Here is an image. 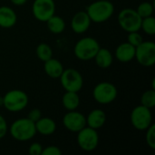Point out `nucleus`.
Listing matches in <instances>:
<instances>
[{
	"label": "nucleus",
	"mask_w": 155,
	"mask_h": 155,
	"mask_svg": "<svg viewBox=\"0 0 155 155\" xmlns=\"http://www.w3.org/2000/svg\"><path fill=\"white\" fill-rule=\"evenodd\" d=\"M86 13L92 22L104 23L114 15V5L109 0H97L87 6Z\"/></svg>",
	"instance_id": "1"
},
{
	"label": "nucleus",
	"mask_w": 155,
	"mask_h": 155,
	"mask_svg": "<svg viewBox=\"0 0 155 155\" xmlns=\"http://www.w3.org/2000/svg\"><path fill=\"white\" fill-rule=\"evenodd\" d=\"M9 132L11 136L19 142H25L33 139L36 134L35 124L34 122L26 118H19L15 121L10 128Z\"/></svg>",
	"instance_id": "2"
},
{
	"label": "nucleus",
	"mask_w": 155,
	"mask_h": 155,
	"mask_svg": "<svg viewBox=\"0 0 155 155\" xmlns=\"http://www.w3.org/2000/svg\"><path fill=\"white\" fill-rule=\"evenodd\" d=\"M29 99L27 94L18 89L8 91L2 99V104L4 107L12 113H16L24 110L28 104Z\"/></svg>",
	"instance_id": "3"
},
{
	"label": "nucleus",
	"mask_w": 155,
	"mask_h": 155,
	"mask_svg": "<svg viewBox=\"0 0 155 155\" xmlns=\"http://www.w3.org/2000/svg\"><path fill=\"white\" fill-rule=\"evenodd\" d=\"M99 49L100 45L96 39L93 37H84L75 44L74 54L79 60L88 61L94 58Z\"/></svg>",
	"instance_id": "4"
},
{
	"label": "nucleus",
	"mask_w": 155,
	"mask_h": 155,
	"mask_svg": "<svg viewBox=\"0 0 155 155\" xmlns=\"http://www.w3.org/2000/svg\"><path fill=\"white\" fill-rule=\"evenodd\" d=\"M142 19L137 11L133 8H124L118 15V23L127 33L139 31L141 29Z\"/></svg>",
	"instance_id": "5"
},
{
	"label": "nucleus",
	"mask_w": 155,
	"mask_h": 155,
	"mask_svg": "<svg viewBox=\"0 0 155 155\" xmlns=\"http://www.w3.org/2000/svg\"><path fill=\"white\" fill-rule=\"evenodd\" d=\"M118 92L114 84L109 82H101L93 90V97L95 102L101 104L113 103L117 97Z\"/></svg>",
	"instance_id": "6"
},
{
	"label": "nucleus",
	"mask_w": 155,
	"mask_h": 155,
	"mask_svg": "<svg viewBox=\"0 0 155 155\" xmlns=\"http://www.w3.org/2000/svg\"><path fill=\"white\" fill-rule=\"evenodd\" d=\"M130 120L132 125L139 131H145L153 123V114L150 108L142 104L134 107L131 113Z\"/></svg>",
	"instance_id": "7"
},
{
	"label": "nucleus",
	"mask_w": 155,
	"mask_h": 155,
	"mask_svg": "<svg viewBox=\"0 0 155 155\" xmlns=\"http://www.w3.org/2000/svg\"><path fill=\"white\" fill-rule=\"evenodd\" d=\"M77 134V143L84 152L94 151L99 144V135L97 130L85 126Z\"/></svg>",
	"instance_id": "8"
},
{
	"label": "nucleus",
	"mask_w": 155,
	"mask_h": 155,
	"mask_svg": "<svg viewBox=\"0 0 155 155\" xmlns=\"http://www.w3.org/2000/svg\"><path fill=\"white\" fill-rule=\"evenodd\" d=\"M60 82L65 91L78 93L84 85V79L82 74L74 68L64 69L61 74Z\"/></svg>",
	"instance_id": "9"
},
{
	"label": "nucleus",
	"mask_w": 155,
	"mask_h": 155,
	"mask_svg": "<svg viewBox=\"0 0 155 155\" xmlns=\"http://www.w3.org/2000/svg\"><path fill=\"white\" fill-rule=\"evenodd\" d=\"M137 62L145 67L155 64V44L152 41H143L135 47V57Z\"/></svg>",
	"instance_id": "10"
},
{
	"label": "nucleus",
	"mask_w": 155,
	"mask_h": 155,
	"mask_svg": "<svg viewBox=\"0 0 155 155\" xmlns=\"http://www.w3.org/2000/svg\"><path fill=\"white\" fill-rule=\"evenodd\" d=\"M32 13L36 20L46 22L55 13V3L54 0H35Z\"/></svg>",
	"instance_id": "11"
},
{
	"label": "nucleus",
	"mask_w": 155,
	"mask_h": 155,
	"mask_svg": "<svg viewBox=\"0 0 155 155\" xmlns=\"http://www.w3.org/2000/svg\"><path fill=\"white\" fill-rule=\"evenodd\" d=\"M63 124L68 131L78 133L86 126V117L76 110L68 111L63 118Z\"/></svg>",
	"instance_id": "12"
},
{
	"label": "nucleus",
	"mask_w": 155,
	"mask_h": 155,
	"mask_svg": "<svg viewBox=\"0 0 155 155\" xmlns=\"http://www.w3.org/2000/svg\"><path fill=\"white\" fill-rule=\"evenodd\" d=\"M91 19L87 15L86 11H79L74 15L71 20V27L72 30L75 34H84L85 33L90 25H91Z\"/></svg>",
	"instance_id": "13"
},
{
	"label": "nucleus",
	"mask_w": 155,
	"mask_h": 155,
	"mask_svg": "<svg viewBox=\"0 0 155 155\" xmlns=\"http://www.w3.org/2000/svg\"><path fill=\"white\" fill-rule=\"evenodd\" d=\"M115 57L121 63H129L135 57V47L128 42L123 43L116 47Z\"/></svg>",
	"instance_id": "14"
},
{
	"label": "nucleus",
	"mask_w": 155,
	"mask_h": 155,
	"mask_svg": "<svg viewBox=\"0 0 155 155\" xmlns=\"http://www.w3.org/2000/svg\"><path fill=\"white\" fill-rule=\"evenodd\" d=\"M106 123V114L102 109H94L86 117V126L98 130Z\"/></svg>",
	"instance_id": "15"
},
{
	"label": "nucleus",
	"mask_w": 155,
	"mask_h": 155,
	"mask_svg": "<svg viewBox=\"0 0 155 155\" xmlns=\"http://www.w3.org/2000/svg\"><path fill=\"white\" fill-rule=\"evenodd\" d=\"M17 22L16 13L9 6H0V27L11 28Z\"/></svg>",
	"instance_id": "16"
},
{
	"label": "nucleus",
	"mask_w": 155,
	"mask_h": 155,
	"mask_svg": "<svg viewBox=\"0 0 155 155\" xmlns=\"http://www.w3.org/2000/svg\"><path fill=\"white\" fill-rule=\"evenodd\" d=\"M36 133L44 136H49L54 134L56 130L55 122L49 117H41L35 123Z\"/></svg>",
	"instance_id": "17"
},
{
	"label": "nucleus",
	"mask_w": 155,
	"mask_h": 155,
	"mask_svg": "<svg viewBox=\"0 0 155 155\" xmlns=\"http://www.w3.org/2000/svg\"><path fill=\"white\" fill-rule=\"evenodd\" d=\"M44 64H45L44 70H45V74L53 79L59 78L64 70L62 63L59 60L53 58V57L50 58L49 60L44 62Z\"/></svg>",
	"instance_id": "18"
},
{
	"label": "nucleus",
	"mask_w": 155,
	"mask_h": 155,
	"mask_svg": "<svg viewBox=\"0 0 155 155\" xmlns=\"http://www.w3.org/2000/svg\"><path fill=\"white\" fill-rule=\"evenodd\" d=\"M94 61L95 64L102 69H106L109 68L114 61V57L112 53L106 49V48H101L98 50L97 54L94 56Z\"/></svg>",
	"instance_id": "19"
},
{
	"label": "nucleus",
	"mask_w": 155,
	"mask_h": 155,
	"mask_svg": "<svg viewBox=\"0 0 155 155\" xmlns=\"http://www.w3.org/2000/svg\"><path fill=\"white\" fill-rule=\"evenodd\" d=\"M62 104L67 111L76 110L80 104V97L78 93L65 91L62 98Z\"/></svg>",
	"instance_id": "20"
},
{
	"label": "nucleus",
	"mask_w": 155,
	"mask_h": 155,
	"mask_svg": "<svg viewBox=\"0 0 155 155\" xmlns=\"http://www.w3.org/2000/svg\"><path fill=\"white\" fill-rule=\"evenodd\" d=\"M45 23H46V26H47L48 30L51 33L55 34V35L63 33L65 29V22L59 15H54Z\"/></svg>",
	"instance_id": "21"
},
{
	"label": "nucleus",
	"mask_w": 155,
	"mask_h": 155,
	"mask_svg": "<svg viewBox=\"0 0 155 155\" xmlns=\"http://www.w3.org/2000/svg\"><path fill=\"white\" fill-rule=\"evenodd\" d=\"M35 54L38 59H40L43 62H45L53 57V50L51 46L45 43H41L36 46Z\"/></svg>",
	"instance_id": "22"
},
{
	"label": "nucleus",
	"mask_w": 155,
	"mask_h": 155,
	"mask_svg": "<svg viewBox=\"0 0 155 155\" xmlns=\"http://www.w3.org/2000/svg\"><path fill=\"white\" fill-rule=\"evenodd\" d=\"M141 104L147 108H153L155 106V90L149 89L146 90L141 97Z\"/></svg>",
	"instance_id": "23"
},
{
	"label": "nucleus",
	"mask_w": 155,
	"mask_h": 155,
	"mask_svg": "<svg viewBox=\"0 0 155 155\" xmlns=\"http://www.w3.org/2000/svg\"><path fill=\"white\" fill-rule=\"evenodd\" d=\"M141 29L143 31L149 35H155V18L151 15L148 17H144L142 19L141 24Z\"/></svg>",
	"instance_id": "24"
},
{
	"label": "nucleus",
	"mask_w": 155,
	"mask_h": 155,
	"mask_svg": "<svg viewBox=\"0 0 155 155\" xmlns=\"http://www.w3.org/2000/svg\"><path fill=\"white\" fill-rule=\"evenodd\" d=\"M153 4H151L150 2H143L141 3L137 9H135L138 13V15L142 17V18H144V17H148V16H151L153 15Z\"/></svg>",
	"instance_id": "25"
},
{
	"label": "nucleus",
	"mask_w": 155,
	"mask_h": 155,
	"mask_svg": "<svg viewBox=\"0 0 155 155\" xmlns=\"http://www.w3.org/2000/svg\"><path fill=\"white\" fill-rule=\"evenodd\" d=\"M146 134H145V141L147 145L154 150L155 149V124H152L146 130Z\"/></svg>",
	"instance_id": "26"
},
{
	"label": "nucleus",
	"mask_w": 155,
	"mask_h": 155,
	"mask_svg": "<svg viewBox=\"0 0 155 155\" xmlns=\"http://www.w3.org/2000/svg\"><path fill=\"white\" fill-rule=\"evenodd\" d=\"M127 39H128V43L131 44L132 45H134V47L138 46L141 43L143 42V35L139 33V31H136V32H130L128 33V36H127Z\"/></svg>",
	"instance_id": "27"
},
{
	"label": "nucleus",
	"mask_w": 155,
	"mask_h": 155,
	"mask_svg": "<svg viewBox=\"0 0 155 155\" xmlns=\"http://www.w3.org/2000/svg\"><path fill=\"white\" fill-rule=\"evenodd\" d=\"M62 151L54 145H49L45 148H43L42 155H61Z\"/></svg>",
	"instance_id": "28"
},
{
	"label": "nucleus",
	"mask_w": 155,
	"mask_h": 155,
	"mask_svg": "<svg viewBox=\"0 0 155 155\" xmlns=\"http://www.w3.org/2000/svg\"><path fill=\"white\" fill-rule=\"evenodd\" d=\"M43 146L38 143H32L28 148V153L30 155H42Z\"/></svg>",
	"instance_id": "29"
},
{
	"label": "nucleus",
	"mask_w": 155,
	"mask_h": 155,
	"mask_svg": "<svg viewBox=\"0 0 155 155\" xmlns=\"http://www.w3.org/2000/svg\"><path fill=\"white\" fill-rule=\"evenodd\" d=\"M41 117H42V113H41V111H40L39 109H37V108L32 109V110L28 113V114H27V118H28L29 120H31L32 122H34V123H35L36 121H38Z\"/></svg>",
	"instance_id": "30"
},
{
	"label": "nucleus",
	"mask_w": 155,
	"mask_h": 155,
	"mask_svg": "<svg viewBox=\"0 0 155 155\" xmlns=\"http://www.w3.org/2000/svg\"><path fill=\"white\" fill-rule=\"evenodd\" d=\"M7 132H8L7 123H6L5 119L4 118V116H2L0 114V139L4 138L6 135Z\"/></svg>",
	"instance_id": "31"
},
{
	"label": "nucleus",
	"mask_w": 155,
	"mask_h": 155,
	"mask_svg": "<svg viewBox=\"0 0 155 155\" xmlns=\"http://www.w3.org/2000/svg\"><path fill=\"white\" fill-rule=\"evenodd\" d=\"M10 1L15 5H25L27 2V0H10Z\"/></svg>",
	"instance_id": "32"
}]
</instances>
